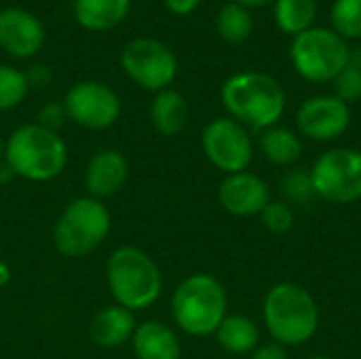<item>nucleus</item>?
Masks as SVG:
<instances>
[{
  "mask_svg": "<svg viewBox=\"0 0 361 359\" xmlns=\"http://www.w3.org/2000/svg\"><path fill=\"white\" fill-rule=\"evenodd\" d=\"M330 21L332 30L345 40L361 38V0H334Z\"/></svg>",
  "mask_w": 361,
  "mask_h": 359,
  "instance_id": "obj_24",
  "label": "nucleus"
},
{
  "mask_svg": "<svg viewBox=\"0 0 361 359\" xmlns=\"http://www.w3.org/2000/svg\"><path fill=\"white\" fill-rule=\"evenodd\" d=\"M25 78H27V85L30 87H44L49 80H51V70L47 66H32L27 72H25Z\"/></svg>",
  "mask_w": 361,
  "mask_h": 359,
  "instance_id": "obj_30",
  "label": "nucleus"
},
{
  "mask_svg": "<svg viewBox=\"0 0 361 359\" xmlns=\"http://www.w3.org/2000/svg\"><path fill=\"white\" fill-rule=\"evenodd\" d=\"M0 250H2V241H0Z\"/></svg>",
  "mask_w": 361,
  "mask_h": 359,
  "instance_id": "obj_39",
  "label": "nucleus"
},
{
  "mask_svg": "<svg viewBox=\"0 0 361 359\" xmlns=\"http://www.w3.org/2000/svg\"><path fill=\"white\" fill-rule=\"evenodd\" d=\"M260 148H262V154L273 165H292L302 154L300 138L292 129H286V127H279V125L269 127V129L262 131Z\"/></svg>",
  "mask_w": 361,
  "mask_h": 359,
  "instance_id": "obj_22",
  "label": "nucleus"
},
{
  "mask_svg": "<svg viewBox=\"0 0 361 359\" xmlns=\"http://www.w3.org/2000/svg\"><path fill=\"white\" fill-rule=\"evenodd\" d=\"M334 95L345 104L361 99V66L349 61V66L334 78Z\"/></svg>",
  "mask_w": 361,
  "mask_h": 359,
  "instance_id": "obj_26",
  "label": "nucleus"
},
{
  "mask_svg": "<svg viewBox=\"0 0 361 359\" xmlns=\"http://www.w3.org/2000/svg\"><path fill=\"white\" fill-rule=\"evenodd\" d=\"M131 0H74L76 23L89 32H108L129 15Z\"/></svg>",
  "mask_w": 361,
  "mask_h": 359,
  "instance_id": "obj_18",
  "label": "nucleus"
},
{
  "mask_svg": "<svg viewBox=\"0 0 361 359\" xmlns=\"http://www.w3.org/2000/svg\"><path fill=\"white\" fill-rule=\"evenodd\" d=\"M226 307L228 298L222 284L207 273L186 277L171 298L173 322L190 336L216 334L226 317Z\"/></svg>",
  "mask_w": 361,
  "mask_h": 359,
  "instance_id": "obj_5",
  "label": "nucleus"
},
{
  "mask_svg": "<svg viewBox=\"0 0 361 359\" xmlns=\"http://www.w3.org/2000/svg\"><path fill=\"white\" fill-rule=\"evenodd\" d=\"M110 214L99 199L80 197L72 201L59 216L53 239L59 254L82 258L91 254L110 233Z\"/></svg>",
  "mask_w": 361,
  "mask_h": 359,
  "instance_id": "obj_7",
  "label": "nucleus"
},
{
  "mask_svg": "<svg viewBox=\"0 0 361 359\" xmlns=\"http://www.w3.org/2000/svg\"><path fill=\"white\" fill-rule=\"evenodd\" d=\"M4 161L17 178L49 182L66 169L68 148L57 131L32 123L11 133L4 144Z\"/></svg>",
  "mask_w": 361,
  "mask_h": 359,
  "instance_id": "obj_3",
  "label": "nucleus"
},
{
  "mask_svg": "<svg viewBox=\"0 0 361 359\" xmlns=\"http://www.w3.org/2000/svg\"><path fill=\"white\" fill-rule=\"evenodd\" d=\"M296 125L302 135L315 142H332L349 129L351 110L336 95H313L300 104Z\"/></svg>",
  "mask_w": 361,
  "mask_h": 359,
  "instance_id": "obj_12",
  "label": "nucleus"
},
{
  "mask_svg": "<svg viewBox=\"0 0 361 359\" xmlns=\"http://www.w3.org/2000/svg\"><path fill=\"white\" fill-rule=\"evenodd\" d=\"M262 224L271 231V233H277V235H283L288 231H292L294 226V212L288 203H277V201H271L262 214Z\"/></svg>",
  "mask_w": 361,
  "mask_h": 359,
  "instance_id": "obj_27",
  "label": "nucleus"
},
{
  "mask_svg": "<svg viewBox=\"0 0 361 359\" xmlns=\"http://www.w3.org/2000/svg\"><path fill=\"white\" fill-rule=\"evenodd\" d=\"M309 174L315 195L324 201L343 205L361 199V150H326Z\"/></svg>",
  "mask_w": 361,
  "mask_h": 359,
  "instance_id": "obj_8",
  "label": "nucleus"
},
{
  "mask_svg": "<svg viewBox=\"0 0 361 359\" xmlns=\"http://www.w3.org/2000/svg\"><path fill=\"white\" fill-rule=\"evenodd\" d=\"M30 91L25 72L13 66H0V112L19 106Z\"/></svg>",
  "mask_w": 361,
  "mask_h": 359,
  "instance_id": "obj_25",
  "label": "nucleus"
},
{
  "mask_svg": "<svg viewBox=\"0 0 361 359\" xmlns=\"http://www.w3.org/2000/svg\"><path fill=\"white\" fill-rule=\"evenodd\" d=\"M216 339L222 349L235 355H245L258 349L260 330L245 315H226L220 328L216 330Z\"/></svg>",
  "mask_w": 361,
  "mask_h": 359,
  "instance_id": "obj_20",
  "label": "nucleus"
},
{
  "mask_svg": "<svg viewBox=\"0 0 361 359\" xmlns=\"http://www.w3.org/2000/svg\"><path fill=\"white\" fill-rule=\"evenodd\" d=\"M8 281H11V269H8V264H4V262L0 260V288L6 286Z\"/></svg>",
  "mask_w": 361,
  "mask_h": 359,
  "instance_id": "obj_35",
  "label": "nucleus"
},
{
  "mask_svg": "<svg viewBox=\"0 0 361 359\" xmlns=\"http://www.w3.org/2000/svg\"><path fill=\"white\" fill-rule=\"evenodd\" d=\"M218 199L220 205L233 216H256L262 214V209L271 203V190L260 176L252 171H239L228 174L222 180Z\"/></svg>",
  "mask_w": 361,
  "mask_h": 359,
  "instance_id": "obj_14",
  "label": "nucleus"
},
{
  "mask_svg": "<svg viewBox=\"0 0 361 359\" xmlns=\"http://www.w3.org/2000/svg\"><path fill=\"white\" fill-rule=\"evenodd\" d=\"M44 44V28L25 8L8 6L0 11V49L17 59L34 57Z\"/></svg>",
  "mask_w": 361,
  "mask_h": 359,
  "instance_id": "obj_13",
  "label": "nucleus"
},
{
  "mask_svg": "<svg viewBox=\"0 0 361 359\" xmlns=\"http://www.w3.org/2000/svg\"><path fill=\"white\" fill-rule=\"evenodd\" d=\"M135 328L137 326H135L133 311H129V309H125L121 305H114V307L102 309L93 317V322H91V339L99 347L114 349V347H121L127 341H131Z\"/></svg>",
  "mask_w": 361,
  "mask_h": 359,
  "instance_id": "obj_17",
  "label": "nucleus"
},
{
  "mask_svg": "<svg viewBox=\"0 0 361 359\" xmlns=\"http://www.w3.org/2000/svg\"><path fill=\"white\" fill-rule=\"evenodd\" d=\"M66 118H68L66 108H63V104H57V102L44 104L38 112V125H42L44 129H51V131H57Z\"/></svg>",
  "mask_w": 361,
  "mask_h": 359,
  "instance_id": "obj_29",
  "label": "nucleus"
},
{
  "mask_svg": "<svg viewBox=\"0 0 361 359\" xmlns=\"http://www.w3.org/2000/svg\"><path fill=\"white\" fill-rule=\"evenodd\" d=\"M106 277L116 305L129 311L148 309L163 290V277L154 260L133 245H123L110 254Z\"/></svg>",
  "mask_w": 361,
  "mask_h": 359,
  "instance_id": "obj_4",
  "label": "nucleus"
},
{
  "mask_svg": "<svg viewBox=\"0 0 361 359\" xmlns=\"http://www.w3.org/2000/svg\"><path fill=\"white\" fill-rule=\"evenodd\" d=\"M269 334L281 347H298L309 343L319 328V309L309 290L298 284L283 281L269 290L262 307Z\"/></svg>",
  "mask_w": 361,
  "mask_h": 359,
  "instance_id": "obj_2",
  "label": "nucleus"
},
{
  "mask_svg": "<svg viewBox=\"0 0 361 359\" xmlns=\"http://www.w3.org/2000/svg\"><path fill=\"white\" fill-rule=\"evenodd\" d=\"M283 193L294 203H307L311 197H315L313 182H311V174L305 171V169L290 171L286 176V180H283Z\"/></svg>",
  "mask_w": 361,
  "mask_h": 359,
  "instance_id": "obj_28",
  "label": "nucleus"
},
{
  "mask_svg": "<svg viewBox=\"0 0 361 359\" xmlns=\"http://www.w3.org/2000/svg\"><path fill=\"white\" fill-rule=\"evenodd\" d=\"M163 2L173 15H190L201 0H163Z\"/></svg>",
  "mask_w": 361,
  "mask_h": 359,
  "instance_id": "obj_32",
  "label": "nucleus"
},
{
  "mask_svg": "<svg viewBox=\"0 0 361 359\" xmlns=\"http://www.w3.org/2000/svg\"><path fill=\"white\" fill-rule=\"evenodd\" d=\"M150 121L159 133L169 138L184 131L188 123V104L184 95L173 89L159 91L150 106Z\"/></svg>",
  "mask_w": 361,
  "mask_h": 359,
  "instance_id": "obj_19",
  "label": "nucleus"
},
{
  "mask_svg": "<svg viewBox=\"0 0 361 359\" xmlns=\"http://www.w3.org/2000/svg\"><path fill=\"white\" fill-rule=\"evenodd\" d=\"M216 28H218V34L226 42L239 44L252 36L254 17H252L250 8H245L237 2H228L220 8L218 19H216Z\"/></svg>",
  "mask_w": 361,
  "mask_h": 359,
  "instance_id": "obj_23",
  "label": "nucleus"
},
{
  "mask_svg": "<svg viewBox=\"0 0 361 359\" xmlns=\"http://www.w3.org/2000/svg\"><path fill=\"white\" fill-rule=\"evenodd\" d=\"M4 161V142H2V138H0V163Z\"/></svg>",
  "mask_w": 361,
  "mask_h": 359,
  "instance_id": "obj_37",
  "label": "nucleus"
},
{
  "mask_svg": "<svg viewBox=\"0 0 361 359\" xmlns=\"http://www.w3.org/2000/svg\"><path fill=\"white\" fill-rule=\"evenodd\" d=\"M273 17L281 32L298 36L313 28L317 17V0H275Z\"/></svg>",
  "mask_w": 361,
  "mask_h": 359,
  "instance_id": "obj_21",
  "label": "nucleus"
},
{
  "mask_svg": "<svg viewBox=\"0 0 361 359\" xmlns=\"http://www.w3.org/2000/svg\"><path fill=\"white\" fill-rule=\"evenodd\" d=\"M233 2H237V4H241V6H245V8H254V6L271 4V2H275V0H233Z\"/></svg>",
  "mask_w": 361,
  "mask_h": 359,
  "instance_id": "obj_34",
  "label": "nucleus"
},
{
  "mask_svg": "<svg viewBox=\"0 0 361 359\" xmlns=\"http://www.w3.org/2000/svg\"><path fill=\"white\" fill-rule=\"evenodd\" d=\"M201 146L207 161L220 171H247L254 159V144L247 129L231 116L214 118L201 135Z\"/></svg>",
  "mask_w": 361,
  "mask_h": 359,
  "instance_id": "obj_10",
  "label": "nucleus"
},
{
  "mask_svg": "<svg viewBox=\"0 0 361 359\" xmlns=\"http://www.w3.org/2000/svg\"><path fill=\"white\" fill-rule=\"evenodd\" d=\"M121 63L125 74L146 91L169 89L178 74V57L159 38L142 36L125 44L121 53Z\"/></svg>",
  "mask_w": 361,
  "mask_h": 359,
  "instance_id": "obj_9",
  "label": "nucleus"
},
{
  "mask_svg": "<svg viewBox=\"0 0 361 359\" xmlns=\"http://www.w3.org/2000/svg\"><path fill=\"white\" fill-rule=\"evenodd\" d=\"M307 359H334V358H328V355H315V358H307Z\"/></svg>",
  "mask_w": 361,
  "mask_h": 359,
  "instance_id": "obj_38",
  "label": "nucleus"
},
{
  "mask_svg": "<svg viewBox=\"0 0 361 359\" xmlns=\"http://www.w3.org/2000/svg\"><path fill=\"white\" fill-rule=\"evenodd\" d=\"M137 359H180L182 345L178 334L161 322H144L131 339Z\"/></svg>",
  "mask_w": 361,
  "mask_h": 359,
  "instance_id": "obj_16",
  "label": "nucleus"
},
{
  "mask_svg": "<svg viewBox=\"0 0 361 359\" xmlns=\"http://www.w3.org/2000/svg\"><path fill=\"white\" fill-rule=\"evenodd\" d=\"M129 176L127 159L118 150H99L91 157L85 171V186L93 199L116 195Z\"/></svg>",
  "mask_w": 361,
  "mask_h": 359,
  "instance_id": "obj_15",
  "label": "nucleus"
},
{
  "mask_svg": "<svg viewBox=\"0 0 361 359\" xmlns=\"http://www.w3.org/2000/svg\"><path fill=\"white\" fill-rule=\"evenodd\" d=\"M351 61H353V63H357V66H361V51H357V55H355V57L351 55Z\"/></svg>",
  "mask_w": 361,
  "mask_h": 359,
  "instance_id": "obj_36",
  "label": "nucleus"
},
{
  "mask_svg": "<svg viewBox=\"0 0 361 359\" xmlns=\"http://www.w3.org/2000/svg\"><path fill=\"white\" fill-rule=\"evenodd\" d=\"M250 359H288V353H286V349H283L281 345L271 343V345L258 347V349L252 353V358Z\"/></svg>",
  "mask_w": 361,
  "mask_h": 359,
  "instance_id": "obj_31",
  "label": "nucleus"
},
{
  "mask_svg": "<svg viewBox=\"0 0 361 359\" xmlns=\"http://www.w3.org/2000/svg\"><path fill=\"white\" fill-rule=\"evenodd\" d=\"M63 108L70 121L85 129H108L118 121L121 99L104 83L82 80L68 89L63 97Z\"/></svg>",
  "mask_w": 361,
  "mask_h": 359,
  "instance_id": "obj_11",
  "label": "nucleus"
},
{
  "mask_svg": "<svg viewBox=\"0 0 361 359\" xmlns=\"http://www.w3.org/2000/svg\"><path fill=\"white\" fill-rule=\"evenodd\" d=\"M220 97L231 118L256 131L275 127L286 112L283 87L271 74L256 70L226 78Z\"/></svg>",
  "mask_w": 361,
  "mask_h": 359,
  "instance_id": "obj_1",
  "label": "nucleus"
},
{
  "mask_svg": "<svg viewBox=\"0 0 361 359\" xmlns=\"http://www.w3.org/2000/svg\"><path fill=\"white\" fill-rule=\"evenodd\" d=\"M13 178H17V176H15V171L8 167V163H6V161H2V163H0V186H2V184H6V182H11Z\"/></svg>",
  "mask_w": 361,
  "mask_h": 359,
  "instance_id": "obj_33",
  "label": "nucleus"
},
{
  "mask_svg": "<svg viewBox=\"0 0 361 359\" xmlns=\"http://www.w3.org/2000/svg\"><path fill=\"white\" fill-rule=\"evenodd\" d=\"M294 70L309 83L334 80L351 61V49L330 28H311L294 36L290 47Z\"/></svg>",
  "mask_w": 361,
  "mask_h": 359,
  "instance_id": "obj_6",
  "label": "nucleus"
}]
</instances>
